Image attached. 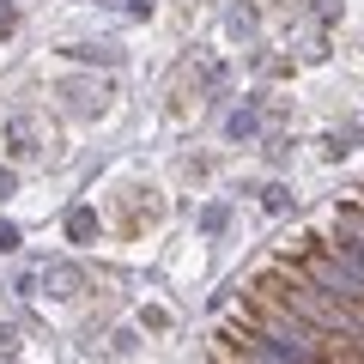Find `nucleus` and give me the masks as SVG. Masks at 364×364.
<instances>
[{
  "label": "nucleus",
  "instance_id": "obj_1",
  "mask_svg": "<svg viewBox=\"0 0 364 364\" xmlns=\"http://www.w3.org/2000/svg\"><path fill=\"white\" fill-rule=\"evenodd\" d=\"M6 249H18V231H13V225H0V255H6Z\"/></svg>",
  "mask_w": 364,
  "mask_h": 364
},
{
  "label": "nucleus",
  "instance_id": "obj_2",
  "mask_svg": "<svg viewBox=\"0 0 364 364\" xmlns=\"http://www.w3.org/2000/svg\"><path fill=\"white\" fill-rule=\"evenodd\" d=\"M0 195H13V170H0Z\"/></svg>",
  "mask_w": 364,
  "mask_h": 364
},
{
  "label": "nucleus",
  "instance_id": "obj_3",
  "mask_svg": "<svg viewBox=\"0 0 364 364\" xmlns=\"http://www.w3.org/2000/svg\"><path fill=\"white\" fill-rule=\"evenodd\" d=\"M0 31H13V6H0Z\"/></svg>",
  "mask_w": 364,
  "mask_h": 364
}]
</instances>
